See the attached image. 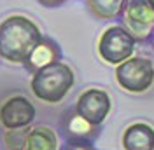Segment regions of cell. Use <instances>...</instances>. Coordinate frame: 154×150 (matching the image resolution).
<instances>
[{"label":"cell","mask_w":154,"mask_h":150,"mask_svg":"<svg viewBox=\"0 0 154 150\" xmlns=\"http://www.w3.org/2000/svg\"><path fill=\"white\" fill-rule=\"evenodd\" d=\"M40 40V28L26 16L14 14L0 23V58L9 63H25Z\"/></svg>","instance_id":"cell-1"},{"label":"cell","mask_w":154,"mask_h":150,"mask_svg":"<svg viewBox=\"0 0 154 150\" xmlns=\"http://www.w3.org/2000/svg\"><path fill=\"white\" fill-rule=\"evenodd\" d=\"M74 80L72 68L63 61H56L33 74L30 89L33 96L44 103H60L72 89Z\"/></svg>","instance_id":"cell-2"},{"label":"cell","mask_w":154,"mask_h":150,"mask_svg":"<svg viewBox=\"0 0 154 150\" xmlns=\"http://www.w3.org/2000/svg\"><path fill=\"white\" fill-rule=\"evenodd\" d=\"M116 80L128 93H144L154 84L152 61L147 58H128L116 68Z\"/></svg>","instance_id":"cell-3"},{"label":"cell","mask_w":154,"mask_h":150,"mask_svg":"<svg viewBox=\"0 0 154 150\" xmlns=\"http://www.w3.org/2000/svg\"><path fill=\"white\" fill-rule=\"evenodd\" d=\"M119 16L135 42L149 40L154 30V7L149 0H126Z\"/></svg>","instance_id":"cell-4"},{"label":"cell","mask_w":154,"mask_h":150,"mask_svg":"<svg viewBox=\"0 0 154 150\" xmlns=\"http://www.w3.org/2000/svg\"><path fill=\"white\" fill-rule=\"evenodd\" d=\"M135 51V38L125 26H109L98 40V54L109 65H119L131 58Z\"/></svg>","instance_id":"cell-5"},{"label":"cell","mask_w":154,"mask_h":150,"mask_svg":"<svg viewBox=\"0 0 154 150\" xmlns=\"http://www.w3.org/2000/svg\"><path fill=\"white\" fill-rule=\"evenodd\" d=\"M110 98L103 89L89 87L77 98L75 113H79L82 119H86L93 126H100L110 113Z\"/></svg>","instance_id":"cell-6"},{"label":"cell","mask_w":154,"mask_h":150,"mask_svg":"<svg viewBox=\"0 0 154 150\" xmlns=\"http://www.w3.org/2000/svg\"><path fill=\"white\" fill-rule=\"evenodd\" d=\"M35 106L25 96H12L0 106V124L5 129L28 128L35 119Z\"/></svg>","instance_id":"cell-7"},{"label":"cell","mask_w":154,"mask_h":150,"mask_svg":"<svg viewBox=\"0 0 154 150\" xmlns=\"http://www.w3.org/2000/svg\"><path fill=\"white\" fill-rule=\"evenodd\" d=\"M60 58H61V51H60L56 42L48 37H42V40L33 47V51L28 54L23 65L30 74H35L40 68L60 61Z\"/></svg>","instance_id":"cell-8"},{"label":"cell","mask_w":154,"mask_h":150,"mask_svg":"<svg viewBox=\"0 0 154 150\" xmlns=\"http://www.w3.org/2000/svg\"><path fill=\"white\" fill-rule=\"evenodd\" d=\"M125 150H154V128L145 122H133L123 133Z\"/></svg>","instance_id":"cell-9"},{"label":"cell","mask_w":154,"mask_h":150,"mask_svg":"<svg viewBox=\"0 0 154 150\" xmlns=\"http://www.w3.org/2000/svg\"><path fill=\"white\" fill-rule=\"evenodd\" d=\"M25 150H58V136L48 126L30 128Z\"/></svg>","instance_id":"cell-10"},{"label":"cell","mask_w":154,"mask_h":150,"mask_svg":"<svg viewBox=\"0 0 154 150\" xmlns=\"http://www.w3.org/2000/svg\"><path fill=\"white\" fill-rule=\"evenodd\" d=\"M98 126L89 124L86 119H82L79 113H72L68 115L65 121V136L67 140H88L93 141L98 134Z\"/></svg>","instance_id":"cell-11"},{"label":"cell","mask_w":154,"mask_h":150,"mask_svg":"<svg viewBox=\"0 0 154 150\" xmlns=\"http://www.w3.org/2000/svg\"><path fill=\"white\" fill-rule=\"evenodd\" d=\"M126 0H88V9L100 19H114L121 14Z\"/></svg>","instance_id":"cell-12"},{"label":"cell","mask_w":154,"mask_h":150,"mask_svg":"<svg viewBox=\"0 0 154 150\" xmlns=\"http://www.w3.org/2000/svg\"><path fill=\"white\" fill-rule=\"evenodd\" d=\"M30 128H19V129H7L4 134V141L9 150H25V141L28 136Z\"/></svg>","instance_id":"cell-13"},{"label":"cell","mask_w":154,"mask_h":150,"mask_svg":"<svg viewBox=\"0 0 154 150\" xmlns=\"http://www.w3.org/2000/svg\"><path fill=\"white\" fill-rule=\"evenodd\" d=\"M60 150H95L88 140H67Z\"/></svg>","instance_id":"cell-14"},{"label":"cell","mask_w":154,"mask_h":150,"mask_svg":"<svg viewBox=\"0 0 154 150\" xmlns=\"http://www.w3.org/2000/svg\"><path fill=\"white\" fill-rule=\"evenodd\" d=\"M40 5H44V7H58V5H61V4H65L67 0H37Z\"/></svg>","instance_id":"cell-15"},{"label":"cell","mask_w":154,"mask_h":150,"mask_svg":"<svg viewBox=\"0 0 154 150\" xmlns=\"http://www.w3.org/2000/svg\"><path fill=\"white\" fill-rule=\"evenodd\" d=\"M149 42H151V46L154 49V30H152V33H151V37H149Z\"/></svg>","instance_id":"cell-16"},{"label":"cell","mask_w":154,"mask_h":150,"mask_svg":"<svg viewBox=\"0 0 154 150\" xmlns=\"http://www.w3.org/2000/svg\"><path fill=\"white\" fill-rule=\"evenodd\" d=\"M149 2H151V5H152V7H154V0H149Z\"/></svg>","instance_id":"cell-17"}]
</instances>
